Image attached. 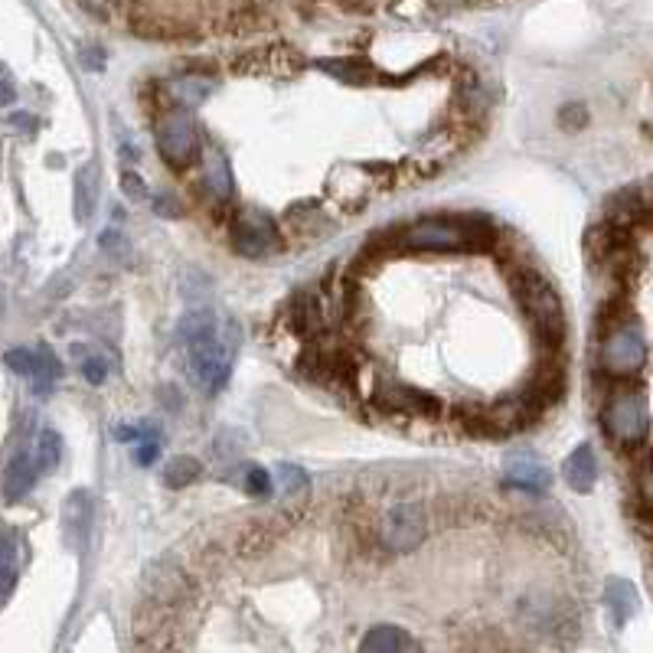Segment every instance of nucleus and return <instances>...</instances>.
<instances>
[{"label":"nucleus","instance_id":"nucleus-9","mask_svg":"<svg viewBox=\"0 0 653 653\" xmlns=\"http://www.w3.org/2000/svg\"><path fill=\"white\" fill-rule=\"evenodd\" d=\"M233 245H236L238 255H245V258H265V255L278 252L282 229H278V223L268 213L242 210L233 220Z\"/></svg>","mask_w":653,"mask_h":653},{"label":"nucleus","instance_id":"nucleus-25","mask_svg":"<svg viewBox=\"0 0 653 653\" xmlns=\"http://www.w3.org/2000/svg\"><path fill=\"white\" fill-rule=\"evenodd\" d=\"M33 458H37V468H40V471H53V468H60L62 438L57 435V431H53V428L40 431V441H37V451H33Z\"/></svg>","mask_w":653,"mask_h":653},{"label":"nucleus","instance_id":"nucleus-19","mask_svg":"<svg viewBox=\"0 0 653 653\" xmlns=\"http://www.w3.org/2000/svg\"><path fill=\"white\" fill-rule=\"evenodd\" d=\"M33 373H30V379H33V392L37 396H50V389L57 386V379H60V359L57 354L43 344L40 350H33Z\"/></svg>","mask_w":653,"mask_h":653},{"label":"nucleus","instance_id":"nucleus-17","mask_svg":"<svg viewBox=\"0 0 653 653\" xmlns=\"http://www.w3.org/2000/svg\"><path fill=\"white\" fill-rule=\"evenodd\" d=\"M65 527H69V542L72 549H82L89 530H92V500L85 490H75L65 503Z\"/></svg>","mask_w":653,"mask_h":653},{"label":"nucleus","instance_id":"nucleus-32","mask_svg":"<svg viewBox=\"0 0 653 653\" xmlns=\"http://www.w3.org/2000/svg\"><path fill=\"white\" fill-rule=\"evenodd\" d=\"M154 210H157V216H180V203L171 196V193H161V196H154Z\"/></svg>","mask_w":653,"mask_h":653},{"label":"nucleus","instance_id":"nucleus-30","mask_svg":"<svg viewBox=\"0 0 653 653\" xmlns=\"http://www.w3.org/2000/svg\"><path fill=\"white\" fill-rule=\"evenodd\" d=\"M82 376H85V382H92V386H102V382L109 379V359L89 357L85 363H82Z\"/></svg>","mask_w":653,"mask_h":653},{"label":"nucleus","instance_id":"nucleus-1","mask_svg":"<svg viewBox=\"0 0 653 653\" xmlns=\"http://www.w3.org/2000/svg\"><path fill=\"white\" fill-rule=\"evenodd\" d=\"M238 340H242V330L233 317H213L203 330L183 340L190 354V366H193V379L200 382L203 392H220L229 382Z\"/></svg>","mask_w":653,"mask_h":653},{"label":"nucleus","instance_id":"nucleus-34","mask_svg":"<svg viewBox=\"0 0 653 653\" xmlns=\"http://www.w3.org/2000/svg\"><path fill=\"white\" fill-rule=\"evenodd\" d=\"M572 121H575V124H582V121H585V112H582L579 105H565V109H562V124L569 127Z\"/></svg>","mask_w":653,"mask_h":653},{"label":"nucleus","instance_id":"nucleus-4","mask_svg":"<svg viewBox=\"0 0 653 653\" xmlns=\"http://www.w3.org/2000/svg\"><path fill=\"white\" fill-rule=\"evenodd\" d=\"M392 174L389 164H337L327 177V193L344 213H359Z\"/></svg>","mask_w":653,"mask_h":653},{"label":"nucleus","instance_id":"nucleus-2","mask_svg":"<svg viewBox=\"0 0 653 653\" xmlns=\"http://www.w3.org/2000/svg\"><path fill=\"white\" fill-rule=\"evenodd\" d=\"M493 236V226L480 216H428L402 233V245L416 252H477Z\"/></svg>","mask_w":653,"mask_h":653},{"label":"nucleus","instance_id":"nucleus-16","mask_svg":"<svg viewBox=\"0 0 653 653\" xmlns=\"http://www.w3.org/2000/svg\"><path fill=\"white\" fill-rule=\"evenodd\" d=\"M359 651L366 653H399V651H416V641L409 637V631L396 628V624H379L369 628L366 637L359 641Z\"/></svg>","mask_w":653,"mask_h":653},{"label":"nucleus","instance_id":"nucleus-6","mask_svg":"<svg viewBox=\"0 0 653 653\" xmlns=\"http://www.w3.org/2000/svg\"><path fill=\"white\" fill-rule=\"evenodd\" d=\"M203 151L200 141V124L186 109H167L157 121V154L174 167L183 171L190 167Z\"/></svg>","mask_w":653,"mask_h":653},{"label":"nucleus","instance_id":"nucleus-23","mask_svg":"<svg viewBox=\"0 0 653 653\" xmlns=\"http://www.w3.org/2000/svg\"><path fill=\"white\" fill-rule=\"evenodd\" d=\"M17 582V539L0 527V592H10Z\"/></svg>","mask_w":653,"mask_h":653},{"label":"nucleus","instance_id":"nucleus-36","mask_svg":"<svg viewBox=\"0 0 653 653\" xmlns=\"http://www.w3.org/2000/svg\"><path fill=\"white\" fill-rule=\"evenodd\" d=\"M0 314H3V297H0Z\"/></svg>","mask_w":653,"mask_h":653},{"label":"nucleus","instance_id":"nucleus-11","mask_svg":"<svg viewBox=\"0 0 653 653\" xmlns=\"http://www.w3.org/2000/svg\"><path fill=\"white\" fill-rule=\"evenodd\" d=\"M144 592H147V604H157V608H177L180 601L186 598V579L183 572H177L174 565L167 562H157L147 569L144 575Z\"/></svg>","mask_w":653,"mask_h":653},{"label":"nucleus","instance_id":"nucleus-28","mask_svg":"<svg viewBox=\"0 0 653 653\" xmlns=\"http://www.w3.org/2000/svg\"><path fill=\"white\" fill-rule=\"evenodd\" d=\"M320 69L324 72H334L344 82H363L366 79V69L359 62H320Z\"/></svg>","mask_w":653,"mask_h":653},{"label":"nucleus","instance_id":"nucleus-21","mask_svg":"<svg viewBox=\"0 0 653 653\" xmlns=\"http://www.w3.org/2000/svg\"><path fill=\"white\" fill-rule=\"evenodd\" d=\"M203 475V465L196 461V458H186V455H180V458H171L167 465H164V471H161V480L171 487V490H180V487H190V483H196Z\"/></svg>","mask_w":653,"mask_h":653},{"label":"nucleus","instance_id":"nucleus-5","mask_svg":"<svg viewBox=\"0 0 653 653\" xmlns=\"http://www.w3.org/2000/svg\"><path fill=\"white\" fill-rule=\"evenodd\" d=\"M601 369L614 379H634L647 366V337L634 320H618L601 340Z\"/></svg>","mask_w":653,"mask_h":653},{"label":"nucleus","instance_id":"nucleus-3","mask_svg":"<svg viewBox=\"0 0 653 653\" xmlns=\"http://www.w3.org/2000/svg\"><path fill=\"white\" fill-rule=\"evenodd\" d=\"M510 288H513V297L520 304V310L527 314L530 327H533L535 340L545 347V350H559L562 337H565V320H562V304H559V295L555 288L549 285V278H542L539 272H533L530 265L520 268L513 278H510Z\"/></svg>","mask_w":653,"mask_h":653},{"label":"nucleus","instance_id":"nucleus-12","mask_svg":"<svg viewBox=\"0 0 653 653\" xmlns=\"http://www.w3.org/2000/svg\"><path fill=\"white\" fill-rule=\"evenodd\" d=\"M203 177H206V193L216 203H229L236 196L233 167H229V161H226V154L220 147H206L203 151Z\"/></svg>","mask_w":653,"mask_h":653},{"label":"nucleus","instance_id":"nucleus-13","mask_svg":"<svg viewBox=\"0 0 653 653\" xmlns=\"http://www.w3.org/2000/svg\"><path fill=\"white\" fill-rule=\"evenodd\" d=\"M549 480H552L549 468L542 461H535L533 455H520L507 465V483L523 493H545Z\"/></svg>","mask_w":653,"mask_h":653},{"label":"nucleus","instance_id":"nucleus-22","mask_svg":"<svg viewBox=\"0 0 653 653\" xmlns=\"http://www.w3.org/2000/svg\"><path fill=\"white\" fill-rule=\"evenodd\" d=\"M275 477H278V487H282V500H304L310 493V480L297 465H278Z\"/></svg>","mask_w":653,"mask_h":653},{"label":"nucleus","instance_id":"nucleus-8","mask_svg":"<svg viewBox=\"0 0 653 653\" xmlns=\"http://www.w3.org/2000/svg\"><path fill=\"white\" fill-rule=\"evenodd\" d=\"M379 539L389 552H412L428 539V513L418 500L396 503L379 523Z\"/></svg>","mask_w":653,"mask_h":653},{"label":"nucleus","instance_id":"nucleus-33","mask_svg":"<svg viewBox=\"0 0 653 653\" xmlns=\"http://www.w3.org/2000/svg\"><path fill=\"white\" fill-rule=\"evenodd\" d=\"M102 248H105V252H121L124 242H121V236L115 229H105V233H102Z\"/></svg>","mask_w":653,"mask_h":653},{"label":"nucleus","instance_id":"nucleus-35","mask_svg":"<svg viewBox=\"0 0 653 653\" xmlns=\"http://www.w3.org/2000/svg\"><path fill=\"white\" fill-rule=\"evenodd\" d=\"M13 124H20V127H27V131H33L37 127V119H30V115H13Z\"/></svg>","mask_w":653,"mask_h":653},{"label":"nucleus","instance_id":"nucleus-7","mask_svg":"<svg viewBox=\"0 0 653 653\" xmlns=\"http://www.w3.org/2000/svg\"><path fill=\"white\" fill-rule=\"evenodd\" d=\"M601 425L604 431L624 445V448H637L647 441V431H651V416H647V406L637 392H614L608 402H604V412H601Z\"/></svg>","mask_w":653,"mask_h":653},{"label":"nucleus","instance_id":"nucleus-29","mask_svg":"<svg viewBox=\"0 0 653 653\" xmlns=\"http://www.w3.org/2000/svg\"><path fill=\"white\" fill-rule=\"evenodd\" d=\"M121 190H124V196H131L134 203H144V200L151 196L147 186H144V177L134 174V171H124V174H121Z\"/></svg>","mask_w":653,"mask_h":653},{"label":"nucleus","instance_id":"nucleus-14","mask_svg":"<svg viewBox=\"0 0 653 653\" xmlns=\"http://www.w3.org/2000/svg\"><path fill=\"white\" fill-rule=\"evenodd\" d=\"M37 475H40L37 458L27 455V451H20V455L7 465V471H3V500H10V503L23 500V497L33 490Z\"/></svg>","mask_w":653,"mask_h":653},{"label":"nucleus","instance_id":"nucleus-27","mask_svg":"<svg viewBox=\"0 0 653 653\" xmlns=\"http://www.w3.org/2000/svg\"><path fill=\"white\" fill-rule=\"evenodd\" d=\"M33 350H27V347H17V350H7L3 354V366L7 369H13L17 376H30L33 373Z\"/></svg>","mask_w":653,"mask_h":653},{"label":"nucleus","instance_id":"nucleus-15","mask_svg":"<svg viewBox=\"0 0 653 653\" xmlns=\"http://www.w3.org/2000/svg\"><path fill=\"white\" fill-rule=\"evenodd\" d=\"M562 477H565V483H569L572 490H579V493H589V490H592L594 480H598V461H594V451L589 445H579V448L565 458Z\"/></svg>","mask_w":653,"mask_h":653},{"label":"nucleus","instance_id":"nucleus-26","mask_svg":"<svg viewBox=\"0 0 653 653\" xmlns=\"http://www.w3.org/2000/svg\"><path fill=\"white\" fill-rule=\"evenodd\" d=\"M242 487H245V493H252V497H268V493H272V475H268L265 468H248V471L242 475Z\"/></svg>","mask_w":653,"mask_h":653},{"label":"nucleus","instance_id":"nucleus-31","mask_svg":"<svg viewBox=\"0 0 653 653\" xmlns=\"http://www.w3.org/2000/svg\"><path fill=\"white\" fill-rule=\"evenodd\" d=\"M157 455H161V438H141L137 448H134V461L141 468H151L157 461Z\"/></svg>","mask_w":653,"mask_h":653},{"label":"nucleus","instance_id":"nucleus-18","mask_svg":"<svg viewBox=\"0 0 653 653\" xmlns=\"http://www.w3.org/2000/svg\"><path fill=\"white\" fill-rule=\"evenodd\" d=\"M99 186H102L99 164H95V161H89V164L75 174V213H79V220H89V216L95 213Z\"/></svg>","mask_w":653,"mask_h":653},{"label":"nucleus","instance_id":"nucleus-24","mask_svg":"<svg viewBox=\"0 0 653 653\" xmlns=\"http://www.w3.org/2000/svg\"><path fill=\"white\" fill-rule=\"evenodd\" d=\"M458 141H455V134H448V131H441V134H435L425 147H421V154L418 157H425V161H416V164H431V167H441L451 154H458Z\"/></svg>","mask_w":653,"mask_h":653},{"label":"nucleus","instance_id":"nucleus-10","mask_svg":"<svg viewBox=\"0 0 653 653\" xmlns=\"http://www.w3.org/2000/svg\"><path fill=\"white\" fill-rule=\"evenodd\" d=\"M376 409L382 416L399 418V421H418V418H438L441 406L435 396L412 389V386H382L376 396Z\"/></svg>","mask_w":653,"mask_h":653},{"label":"nucleus","instance_id":"nucleus-20","mask_svg":"<svg viewBox=\"0 0 653 653\" xmlns=\"http://www.w3.org/2000/svg\"><path fill=\"white\" fill-rule=\"evenodd\" d=\"M604 604L611 608V614H614V624H624V621L634 614L637 592H634V585H631V582H624V579H614V582L604 589Z\"/></svg>","mask_w":653,"mask_h":653}]
</instances>
